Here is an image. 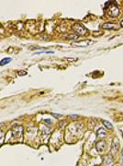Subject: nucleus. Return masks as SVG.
Masks as SVG:
<instances>
[{"instance_id": "1", "label": "nucleus", "mask_w": 123, "mask_h": 166, "mask_svg": "<svg viewBox=\"0 0 123 166\" xmlns=\"http://www.w3.org/2000/svg\"><path fill=\"white\" fill-rule=\"evenodd\" d=\"M73 30H75V32L77 33L78 36H81V35H85L87 32H88V30L85 27H84V25L82 24H75L73 25Z\"/></svg>"}, {"instance_id": "2", "label": "nucleus", "mask_w": 123, "mask_h": 166, "mask_svg": "<svg viewBox=\"0 0 123 166\" xmlns=\"http://www.w3.org/2000/svg\"><path fill=\"white\" fill-rule=\"evenodd\" d=\"M108 15L111 18H117L120 15V9L116 6V4H111L110 7H109V11H108Z\"/></svg>"}, {"instance_id": "3", "label": "nucleus", "mask_w": 123, "mask_h": 166, "mask_svg": "<svg viewBox=\"0 0 123 166\" xmlns=\"http://www.w3.org/2000/svg\"><path fill=\"white\" fill-rule=\"evenodd\" d=\"M22 132H23V127L21 126H17L12 129L13 137H15V138H20L22 136Z\"/></svg>"}, {"instance_id": "4", "label": "nucleus", "mask_w": 123, "mask_h": 166, "mask_svg": "<svg viewBox=\"0 0 123 166\" xmlns=\"http://www.w3.org/2000/svg\"><path fill=\"white\" fill-rule=\"evenodd\" d=\"M103 29L105 30H119V25L115 24V23H111V22H107L104 23L102 26Z\"/></svg>"}, {"instance_id": "5", "label": "nucleus", "mask_w": 123, "mask_h": 166, "mask_svg": "<svg viewBox=\"0 0 123 166\" xmlns=\"http://www.w3.org/2000/svg\"><path fill=\"white\" fill-rule=\"evenodd\" d=\"M96 148L97 151L102 152V151H104V149L106 148V142L104 141V140H99V141H97L96 144Z\"/></svg>"}, {"instance_id": "6", "label": "nucleus", "mask_w": 123, "mask_h": 166, "mask_svg": "<svg viewBox=\"0 0 123 166\" xmlns=\"http://www.w3.org/2000/svg\"><path fill=\"white\" fill-rule=\"evenodd\" d=\"M96 136H97V138H99V139L105 138V137L107 136V131L105 130V128H103V127L98 128L97 131H96Z\"/></svg>"}, {"instance_id": "7", "label": "nucleus", "mask_w": 123, "mask_h": 166, "mask_svg": "<svg viewBox=\"0 0 123 166\" xmlns=\"http://www.w3.org/2000/svg\"><path fill=\"white\" fill-rule=\"evenodd\" d=\"M93 42H89L88 40H85V41H83L82 42H77V43H74L73 45L74 46H82V47H87L90 44H92Z\"/></svg>"}, {"instance_id": "8", "label": "nucleus", "mask_w": 123, "mask_h": 166, "mask_svg": "<svg viewBox=\"0 0 123 166\" xmlns=\"http://www.w3.org/2000/svg\"><path fill=\"white\" fill-rule=\"evenodd\" d=\"M111 149H112V151H113L114 153L119 150V140H118L117 139H114V140H113V144H112V146H111Z\"/></svg>"}, {"instance_id": "9", "label": "nucleus", "mask_w": 123, "mask_h": 166, "mask_svg": "<svg viewBox=\"0 0 123 166\" xmlns=\"http://www.w3.org/2000/svg\"><path fill=\"white\" fill-rule=\"evenodd\" d=\"M11 58L10 57H6V58H4V59H2L1 60V62H0V65L1 66H5V65H6V64H8L9 62H11Z\"/></svg>"}, {"instance_id": "10", "label": "nucleus", "mask_w": 123, "mask_h": 166, "mask_svg": "<svg viewBox=\"0 0 123 166\" xmlns=\"http://www.w3.org/2000/svg\"><path fill=\"white\" fill-rule=\"evenodd\" d=\"M102 123L108 129H112V128H113V126H112V124H111L110 122H108V121H107V120H103Z\"/></svg>"}, {"instance_id": "11", "label": "nucleus", "mask_w": 123, "mask_h": 166, "mask_svg": "<svg viewBox=\"0 0 123 166\" xmlns=\"http://www.w3.org/2000/svg\"><path fill=\"white\" fill-rule=\"evenodd\" d=\"M65 39H73V40H76L78 38V35H70V36H66V37H64Z\"/></svg>"}, {"instance_id": "12", "label": "nucleus", "mask_w": 123, "mask_h": 166, "mask_svg": "<svg viewBox=\"0 0 123 166\" xmlns=\"http://www.w3.org/2000/svg\"><path fill=\"white\" fill-rule=\"evenodd\" d=\"M4 135H5V133H4V131H1V137H2V139H1V141H0V143H1V145L4 143Z\"/></svg>"}, {"instance_id": "13", "label": "nucleus", "mask_w": 123, "mask_h": 166, "mask_svg": "<svg viewBox=\"0 0 123 166\" xmlns=\"http://www.w3.org/2000/svg\"><path fill=\"white\" fill-rule=\"evenodd\" d=\"M27 73H26V71H18V75H20V76H22V75H26Z\"/></svg>"}, {"instance_id": "14", "label": "nucleus", "mask_w": 123, "mask_h": 166, "mask_svg": "<svg viewBox=\"0 0 123 166\" xmlns=\"http://www.w3.org/2000/svg\"><path fill=\"white\" fill-rule=\"evenodd\" d=\"M44 122H45L46 124H48V125H51V120H50V119H46L45 121H44Z\"/></svg>"}, {"instance_id": "15", "label": "nucleus", "mask_w": 123, "mask_h": 166, "mask_svg": "<svg viewBox=\"0 0 123 166\" xmlns=\"http://www.w3.org/2000/svg\"><path fill=\"white\" fill-rule=\"evenodd\" d=\"M120 26H121V27H123V20L120 21Z\"/></svg>"}]
</instances>
